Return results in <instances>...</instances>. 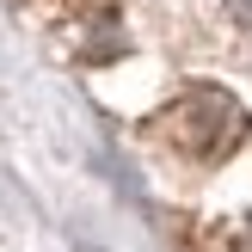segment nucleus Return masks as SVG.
Masks as SVG:
<instances>
[{"mask_svg":"<svg viewBox=\"0 0 252 252\" xmlns=\"http://www.w3.org/2000/svg\"><path fill=\"white\" fill-rule=\"evenodd\" d=\"M154 135L172 142L179 154H191V160H228L246 142V105L228 86H203L197 80L154 117Z\"/></svg>","mask_w":252,"mask_h":252,"instance_id":"f257e3e1","label":"nucleus"},{"mask_svg":"<svg viewBox=\"0 0 252 252\" xmlns=\"http://www.w3.org/2000/svg\"><path fill=\"white\" fill-rule=\"evenodd\" d=\"M228 12H234V19H240L246 31H252V0H228Z\"/></svg>","mask_w":252,"mask_h":252,"instance_id":"f03ea898","label":"nucleus"}]
</instances>
